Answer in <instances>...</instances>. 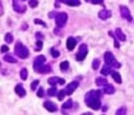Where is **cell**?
<instances>
[{"label": "cell", "mask_w": 134, "mask_h": 115, "mask_svg": "<svg viewBox=\"0 0 134 115\" xmlns=\"http://www.w3.org/2000/svg\"><path fill=\"white\" fill-rule=\"evenodd\" d=\"M103 93L100 90H91L85 95V103L87 106L92 110H98L101 107V100Z\"/></svg>", "instance_id": "1"}, {"label": "cell", "mask_w": 134, "mask_h": 115, "mask_svg": "<svg viewBox=\"0 0 134 115\" xmlns=\"http://www.w3.org/2000/svg\"><path fill=\"white\" fill-rule=\"evenodd\" d=\"M14 53L17 57L21 59L28 58L29 56V50L21 42L18 41L14 46Z\"/></svg>", "instance_id": "2"}, {"label": "cell", "mask_w": 134, "mask_h": 115, "mask_svg": "<svg viewBox=\"0 0 134 115\" xmlns=\"http://www.w3.org/2000/svg\"><path fill=\"white\" fill-rule=\"evenodd\" d=\"M103 58H104V61H105V63L110 65L111 67L116 68V69L121 68L122 64L118 62L114 55L111 51H106L105 54H104Z\"/></svg>", "instance_id": "3"}, {"label": "cell", "mask_w": 134, "mask_h": 115, "mask_svg": "<svg viewBox=\"0 0 134 115\" xmlns=\"http://www.w3.org/2000/svg\"><path fill=\"white\" fill-rule=\"evenodd\" d=\"M68 14L64 12H61L57 13V16L55 18V21H56V25L58 28H61L65 26L67 21H68Z\"/></svg>", "instance_id": "4"}, {"label": "cell", "mask_w": 134, "mask_h": 115, "mask_svg": "<svg viewBox=\"0 0 134 115\" xmlns=\"http://www.w3.org/2000/svg\"><path fill=\"white\" fill-rule=\"evenodd\" d=\"M88 55V47L86 43H83L79 46L78 51L75 55V58L78 62L83 61Z\"/></svg>", "instance_id": "5"}, {"label": "cell", "mask_w": 134, "mask_h": 115, "mask_svg": "<svg viewBox=\"0 0 134 115\" xmlns=\"http://www.w3.org/2000/svg\"><path fill=\"white\" fill-rule=\"evenodd\" d=\"M23 2L22 0H13V10L20 13H23L26 12L27 6L25 5L21 4L20 3Z\"/></svg>", "instance_id": "6"}, {"label": "cell", "mask_w": 134, "mask_h": 115, "mask_svg": "<svg viewBox=\"0 0 134 115\" xmlns=\"http://www.w3.org/2000/svg\"><path fill=\"white\" fill-rule=\"evenodd\" d=\"M62 3L70 6H78L81 5L80 0H56L55 7L58 8V7H60L59 3Z\"/></svg>", "instance_id": "7"}, {"label": "cell", "mask_w": 134, "mask_h": 115, "mask_svg": "<svg viewBox=\"0 0 134 115\" xmlns=\"http://www.w3.org/2000/svg\"><path fill=\"white\" fill-rule=\"evenodd\" d=\"M120 13L121 16L122 17V18L127 20L129 22L132 21V17L130 13V11L129 10V8L125 6H120Z\"/></svg>", "instance_id": "8"}, {"label": "cell", "mask_w": 134, "mask_h": 115, "mask_svg": "<svg viewBox=\"0 0 134 115\" xmlns=\"http://www.w3.org/2000/svg\"><path fill=\"white\" fill-rule=\"evenodd\" d=\"M78 86H79V83H78V81H76V80H74V81H72V82L69 83V84H68V86H67L66 88L64 89L67 95H72L73 92L78 88Z\"/></svg>", "instance_id": "9"}, {"label": "cell", "mask_w": 134, "mask_h": 115, "mask_svg": "<svg viewBox=\"0 0 134 115\" xmlns=\"http://www.w3.org/2000/svg\"><path fill=\"white\" fill-rule=\"evenodd\" d=\"M46 61V57H45L44 55H39V56H37L35 60H34V64H33V69H34V70L35 71L37 69L39 68L41 65H42Z\"/></svg>", "instance_id": "10"}, {"label": "cell", "mask_w": 134, "mask_h": 115, "mask_svg": "<svg viewBox=\"0 0 134 115\" xmlns=\"http://www.w3.org/2000/svg\"><path fill=\"white\" fill-rule=\"evenodd\" d=\"M48 84H50L51 86H56L57 84L63 85L65 84V80L61 77H58V76H52L48 79Z\"/></svg>", "instance_id": "11"}, {"label": "cell", "mask_w": 134, "mask_h": 115, "mask_svg": "<svg viewBox=\"0 0 134 115\" xmlns=\"http://www.w3.org/2000/svg\"><path fill=\"white\" fill-rule=\"evenodd\" d=\"M43 106L45 109H46L49 112L53 113L55 111L57 110V106L56 105V103H54L53 102L51 101H46L43 103Z\"/></svg>", "instance_id": "12"}, {"label": "cell", "mask_w": 134, "mask_h": 115, "mask_svg": "<svg viewBox=\"0 0 134 115\" xmlns=\"http://www.w3.org/2000/svg\"><path fill=\"white\" fill-rule=\"evenodd\" d=\"M76 44H77V40L74 39V37L70 36L68 38V40H67V42H66V46L69 51H72L74 48L75 47Z\"/></svg>", "instance_id": "13"}, {"label": "cell", "mask_w": 134, "mask_h": 115, "mask_svg": "<svg viewBox=\"0 0 134 115\" xmlns=\"http://www.w3.org/2000/svg\"><path fill=\"white\" fill-rule=\"evenodd\" d=\"M14 91H15V92H16V94L21 98L26 95V91L24 88L23 84H20V83L17 84V86L14 88Z\"/></svg>", "instance_id": "14"}, {"label": "cell", "mask_w": 134, "mask_h": 115, "mask_svg": "<svg viewBox=\"0 0 134 115\" xmlns=\"http://www.w3.org/2000/svg\"><path fill=\"white\" fill-rule=\"evenodd\" d=\"M52 71V68L49 65H42L39 68H38L35 70L36 73H40V74H47Z\"/></svg>", "instance_id": "15"}, {"label": "cell", "mask_w": 134, "mask_h": 115, "mask_svg": "<svg viewBox=\"0 0 134 115\" xmlns=\"http://www.w3.org/2000/svg\"><path fill=\"white\" fill-rule=\"evenodd\" d=\"M98 17L101 20H107L111 17V11L109 10H103L98 13Z\"/></svg>", "instance_id": "16"}, {"label": "cell", "mask_w": 134, "mask_h": 115, "mask_svg": "<svg viewBox=\"0 0 134 115\" xmlns=\"http://www.w3.org/2000/svg\"><path fill=\"white\" fill-rule=\"evenodd\" d=\"M115 36L117 37V39L122 42H125L126 40V36L123 33V32L122 31V29L120 28H117L115 29Z\"/></svg>", "instance_id": "17"}, {"label": "cell", "mask_w": 134, "mask_h": 115, "mask_svg": "<svg viewBox=\"0 0 134 115\" xmlns=\"http://www.w3.org/2000/svg\"><path fill=\"white\" fill-rule=\"evenodd\" d=\"M103 93H105L107 95H111V94L115 93V88L112 84H106L103 88Z\"/></svg>", "instance_id": "18"}, {"label": "cell", "mask_w": 134, "mask_h": 115, "mask_svg": "<svg viewBox=\"0 0 134 115\" xmlns=\"http://www.w3.org/2000/svg\"><path fill=\"white\" fill-rule=\"evenodd\" d=\"M111 77L113 78V80L117 83V84H122V76L119 74V73L115 72V71H112L111 72Z\"/></svg>", "instance_id": "19"}, {"label": "cell", "mask_w": 134, "mask_h": 115, "mask_svg": "<svg viewBox=\"0 0 134 115\" xmlns=\"http://www.w3.org/2000/svg\"><path fill=\"white\" fill-rule=\"evenodd\" d=\"M3 60L6 62L9 63H17V60L15 58L13 55H11L10 54H8V55H6L3 56Z\"/></svg>", "instance_id": "20"}, {"label": "cell", "mask_w": 134, "mask_h": 115, "mask_svg": "<svg viewBox=\"0 0 134 115\" xmlns=\"http://www.w3.org/2000/svg\"><path fill=\"white\" fill-rule=\"evenodd\" d=\"M111 72H112V70H111V66L107 64L104 65L102 68V70H100V73L103 74V76H108L110 73H111Z\"/></svg>", "instance_id": "21"}, {"label": "cell", "mask_w": 134, "mask_h": 115, "mask_svg": "<svg viewBox=\"0 0 134 115\" xmlns=\"http://www.w3.org/2000/svg\"><path fill=\"white\" fill-rule=\"evenodd\" d=\"M95 83L97 86H105L106 84H108V80L105 78H103V77L99 76V77L96 79Z\"/></svg>", "instance_id": "22"}, {"label": "cell", "mask_w": 134, "mask_h": 115, "mask_svg": "<svg viewBox=\"0 0 134 115\" xmlns=\"http://www.w3.org/2000/svg\"><path fill=\"white\" fill-rule=\"evenodd\" d=\"M60 69L62 72H66L69 69V62L68 61H64L60 64Z\"/></svg>", "instance_id": "23"}, {"label": "cell", "mask_w": 134, "mask_h": 115, "mask_svg": "<svg viewBox=\"0 0 134 115\" xmlns=\"http://www.w3.org/2000/svg\"><path fill=\"white\" fill-rule=\"evenodd\" d=\"M73 106V102L72 99H68V101H66L63 105H62V109L64 110H69Z\"/></svg>", "instance_id": "24"}, {"label": "cell", "mask_w": 134, "mask_h": 115, "mask_svg": "<svg viewBox=\"0 0 134 115\" xmlns=\"http://www.w3.org/2000/svg\"><path fill=\"white\" fill-rule=\"evenodd\" d=\"M108 34H109V36L111 37V38H113V40H114V46H115V47H116V48H119L120 47V44H119V42L118 41V40L116 39V36H115L114 35V33H113V32L112 31H109L108 32Z\"/></svg>", "instance_id": "25"}, {"label": "cell", "mask_w": 134, "mask_h": 115, "mask_svg": "<svg viewBox=\"0 0 134 115\" xmlns=\"http://www.w3.org/2000/svg\"><path fill=\"white\" fill-rule=\"evenodd\" d=\"M28 70H27V69H25V68L21 69V70L20 72V78L23 80H26L27 78H28Z\"/></svg>", "instance_id": "26"}, {"label": "cell", "mask_w": 134, "mask_h": 115, "mask_svg": "<svg viewBox=\"0 0 134 115\" xmlns=\"http://www.w3.org/2000/svg\"><path fill=\"white\" fill-rule=\"evenodd\" d=\"M47 92H48V95L49 96H56L58 92H57V88L55 87V86H53L52 88H49L48 91H47Z\"/></svg>", "instance_id": "27"}, {"label": "cell", "mask_w": 134, "mask_h": 115, "mask_svg": "<svg viewBox=\"0 0 134 115\" xmlns=\"http://www.w3.org/2000/svg\"><path fill=\"white\" fill-rule=\"evenodd\" d=\"M4 40H5V41H6L7 43H11L13 41V35H12L10 32H7V33L5 35Z\"/></svg>", "instance_id": "28"}, {"label": "cell", "mask_w": 134, "mask_h": 115, "mask_svg": "<svg viewBox=\"0 0 134 115\" xmlns=\"http://www.w3.org/2000/svg\"><path fill=\"white\" fill-rule=\"evenodd\" d=\"M65 95H67V94H66V92H65V90H64V89L61 90V91H60L59 92H58V94H57L58 99H59L60 101H62L63 99L64 98Z\"/></svg>", "instance_id": "29"}, {"label": "cell", "mask_w": 134, "mask_h": 115, "mask_svg": "<svg viewBox=\"0 0 134 115\" xmlns=\"http://www.w3.org/2000/svg\"><path fill=\"white\" fill-rule=\"evenodd\" d=\"M34 22H35V25H42L45 28H47V25L46 24V22L43 21L42 20H41L39 18H35L34 20Z\"/></svg>", "instance_id": "30"}, {"label": "cell", "mask_w": 134, "mask_h": 115, "mask_svg": "<svg viewBox=\"0 0 134 115\" xmlns=\"http://www.w3.org/2000/svg\"><path fill=\"white\" fill-rule=\"evenodd\" d=\"M100 61L98 60V59H94L93 61V63H92V67H93V70H96L97 69L99 68V66H100Z\"/></svg>", "instance_id": "31"}, {"label": "cell", "mask_w": 134, "mask_h": 115, "mask_svg": "<svg viewBox=\"0 0 134 115\" xmlns=\"http://www.w3.org/2000/svg\"><path fill=\"white\" fill-rule=\"evenodd\" d=\"M42 46H43V43L41 40H38L36 42V49L35 51H40L42 48Z\"/></svg>", "instance_id": "32"}, {"label": "cell", "mask_w": 134, "mask_h": 115, "mask_svg": "<svg viewBox=\"0 0 134 115\" xmlns=\"http://www.w3.org/2000/svg\"><path fill=\"white\" fill-rule=\"evenodd\" d=\"M50 53H51L52 57L54 58H58L60 56V52L58 51H57L56 49H54V48H51Z\"/></svg>", "instance_id": "33"}, {"label": "cell", "mask_w": 134, "mask_h": 115, "mask_svg": "<svg viewBox=\"0 0 134 115\" xmlns=\"http://www.w3.org/2000/svg\"><path fill=\"white\" fill-rule=\"evenodd\" d=\"M28 4H29L30 7H32V8H35V7H37L39 5V1L38 0H29Z\"/></svg>", "instance_id": "34"}, {"label": "cell", "mask_w": 134, "mask_h": 115, "mask_svg": "<svg viewBox=\"0 0 134 115\" xmlns=\"http://www.w3.org/2000/svg\"><path fill=\"white\" fill-rule=\"evenodd\" d=\"M39 84V80H35L33 82H32V84H31V89L32 91H35L36 89V88L38 87Z\"/></svg>", "instance_id": "35"}, {"label": "cell", "mask_w": 134, "mask_h": 115, "mask_svg": "<svg viewBox=\"0 0 134 115\" xmlns=\"http://www.w3.org/2000/svg\"><path fill=\"white\" fill-rule=\"evenodd\" d=\"M126 110H127V109H126V107L122 106V107H121V108H119V109L117 110L116 114H122V115L126 114Z\"/></svg>", "instance_id": "36"}, {"label": "cell", "mask_w": 134, "mask_h": 115, "mask_svg": "<svg viewBox=\"0 0 134 115\" xmlns=\"http://www.w3.org/2000/svg\"><path fill=\"white\" fill-rule=\"evenodd\" d=\"M91 3L93 5H102L104 6L103 5V0H91Z\"/></svg>", "instance_id": "37"}, {"label": "cell", "mask_w": 134, "mask_h": 115, "mask_svg": "<svg viewBox=\"0 0 134 115\" xmlns=\"http://www.w3.org/2000/svg\"><path fill=\"white\" fill-rule=\"evenodd\" d=\"M44 95V89L42 87H40L39 89L38 90V92H37V96L39 98H42Z\"/></svg>", "instance_id": "38"}, {"label": "cell", "mask_w": 134, "mask_h": 115, "mask_svg": "<svg viewBox=\"0 0 134 115\" xmlns=\"http://www.w3.org/2000/svg\"><path fill=\"white\" fill-rule=\"evenodd\" d=\"M35 37L37 38V40H42L43 38H44V36L40 32H36L35 33Z\"/></svg>", "instance_id": "39"}, {"label": "cell", "mask_w": 134, "mask_h": 115, "mask_svg": "<svg viewBox=\"0 0 134 115\" xmlns=\"http://www.w3.org/2000/svg\"><path fill=\"white\" fill-rule=\"evenodd\" d=\"M10 48L7 47L6 45H3L2 46V48H1V52L2 53H6L7 51H9Z\"/></svg>", "instance_id": "40"}, {"label": "cell", "mask_w": 134, "mask_h": 115, "mask_svg": "<svg viewBox=\"0 0 134 115\" xmlns=\"http://www.w3.org/2000/svg\"><path fill=\"white\" fill-rule=\"evenodd\" d=\"M57 14V12H55V11H52V12L49 13L48 15H49V18H56Z\"/></svg>", "instance_id": "41"}, {"label": "cell", "mask_w": 134, "mask_h": 115, "mask_svg": "<svg viewBox=\"0 0 134 115\" xmlns=\"http://www.w3.org/2000/svg\"><path fill=\"white\" fill-rule=\"evenodd\" d=\"M28 28V25H27V23H24V24L22 25V26H21V29L23 30V31H24V30H27Z\"/></svg>", "instance_id": "42"}, {"label": "cell", "mask_w": 134, "mask_h": 115, "mask_svg": "<svg viewBox=\"0 0 134 115\" xmlns=\"http://www.w3.org/2000/svg\"><path fill=\"white\" fill-rule=\"evenodd\" d=\"M0 6H1V16L3 14V3H1V4H0Z\"/></svg>", "instance_id": "43"}, {"label": "cell", "mask_w": 134, "mask_h": 115, "mask_svg": "<svg viewBox=\"0 0 134 115\" xmlns=\"http://www.w3.org/2000/svg\"><path fill=\"white\" fill-rule=\"evenodd\" d=\"M83 114H92V113H85Z\"/></svg>", "instance_id": "44"}, {"label": "cell", "mask_w": 134, "mask_h": 115, "mask_svg": "<svg viewBox=\"0 0 134 115\" xmlns=\"http://www.w3.org/2000/svg\"><path fill=\"white\" fill-rule=\"evenodd\" d=\"M22 1H23V2H24V1H26V0H22Z\"/></svg>", "instance_id": "45"}]
</instances>
